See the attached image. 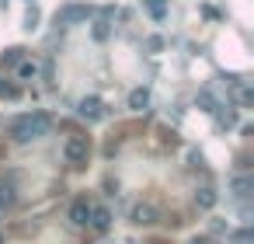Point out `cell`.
I'll return each mask as SVG.
<instances>
[{"instance_id": "obj_1", "label": "cell", "mask_w": 254, "mask_h": 244, "mask_svg": "<svg viewBox=\"0 0 254 244\" xmlns=\"http://www.w3.org/2000/svg\"><path fill=\"white\" fill-rule=\"evenodd\" d=\"M49 129H53V119H49L46 112H32V115H18V119L7 126V136H11L14 143H32V140L49 136Z\"/></svg>"}, {"instance_id": "obj_2", "label": "cell", "mask_w": 254, "mask_h": 244, "mask_svg": "<svg viewBox=\"0 0 254 244\" xmlns=\"http://www.w3.org/2000/svg\"><path fill=\"white\" fill-rule=\"evenodd\" d=\"M63 154H66V161H70L73 167H84L87 157H91V140H87V136H70L66 147H63Z\"/></svg>"}, {"instance_id": "obj_3", "label": "cell", "mask_w": 254, "mask_h": 244, "mask_svg": "<svg viewBox=\"0 0 254 244\" xmlns=\"http://www.w3.org/2000/svg\"><path fill=\"white\" fill-rule=\"evenodd\" d=\"M87 18H91V7H87V4H66V7L56 11V25H66V28L84 25Z\"/></svg>"}, {"instance_id": "obj_4", "label": "cell", "mask_w": 254, "mask_h": 244, "mask_svg": "<svg viewBox=\"0 0 254 244\" xmlns=\"http://www.w3.org/2000/svg\"><path fill=\"white\" fill-rule=\"evenodd\" d=\"M77 112H80L84 119H91V122H98V119L105 115V105H101V98H98V94H87V98H80V105H77Z\"/></svg>"}, {"instance_id": "obj_5", "label": "cell", "mask_w": 254, "mask_h": 244, "mask_svg": "<svg viewBox=\"0 0 254 244\" xmlns=\"http://www.w3.org/2000/svg\"><path fill=\"white\" fill-rule=\"evenodd\" d=\"M157 220H160L157 206H150V202H136V206H132V223H139V227H150V223H157Z\"/></svg>"}, {"instance_id": "obj_6", "label": "cell", "mask_w": 254, "mask_h": 244, "mask_svg": "<svg viewBox=\"0 0 254 244\" xmlns=\"http://www.w3.org/2000/svg\"><path fill=\"white\" fill-rule=\"evenodd\" d=\"M70 223H73V227H87V223H91V202H87V199H73V206H70Z\"/></svg>"}, {"instance_id": "obj_7", "label": "cell", "mask_w": 254, "mask_h": 244, "mask_svg": "<svg viewBox=\"0 0 254 244\" xmlns=\"http://www.w3.org/2000/svg\"><path fill=\"white\" fill-rule=\"evenodd\" d=\"M87 227H94V230H108L112 227V213L105 209V206H91V223Z\"/></svg>"}, {"instance_id": "obj_8", "label": "cell", "mask_w": 254, "mask_h": 244, "mask_svg": "<svg viewBox=\"0 0 254 244\" xmlns=\"http://www.w3.org/2000/svg\"><path fill=\"white\" fill-rule=\"evenodd\" d=\"M230 188H233V195H237V199H247V195L254 192V178H251V174H237Z\"/></svg>"}, {"instance_id": "obj_9", "label": "cell", "mask_w": 254, "mask_h": 244, "mask_svg": "<svg viewBox=\"0 0 254 244\" xmlns=\"http://www.w3.org/2000/svg\"><path fill=\"white\" fill-rule=\"evenodd\" d=\"M146 105H150V91H146V87H136V91L129 94V108H132V112H143Z\"/></svg>"}, {"instance_id": "obj_10", "label": "cell", "mask_w": 254, "mask_h": 244, "mask_svg": "<svg viewBox=\"0 0 254 244\" xmlns=\"http://www.w3.org/2000/svg\"><path fill=\"white\" fill-rule=\"evenodd\" d=\"M35 77H39V67H35L32 60H21V63H18V81L28 84V81H35Z\"/></svg>"}, {"instance_id": "obj_11", "label": "cell", "mask_w": 254, "mask_h": 244, "mask_svg": "<svg viewBox=\"0 0 254 244\" xmlns=\"http://www.w3.org/2000/svg\"><path fill=\"white\" fill-rule=\"evenodd\" d=\"M195 206H198V209H212V206H216V192H212V188H198V192H195Z\"/></svg>"}, {"instance_id": "obj_12", "label": "cell", "mask_w": 254, "mask_h": 244, "mask_svg": "<svg viewBox=\"0 0 254 244\" xmlns=\"http://www.w3.org/2000/svg\"><path fill=\"white\" fill-rule=\"evenodd\" d=\"M11 202H14V185L11 181H0V213H4Z\"/></svg>"}, {"instance_id": "obj_13", "label": "cell", "mask_w": 254, "mask_h": 244, "mask_svg": "<svg viewBox=\"0 0 254 244\" xmlns=\"http://www.w3.org/2000/svg\"><path fill=\"white\" fill-rule=\"evenodd\" d=\"M18 94H21V91H18V87H14L7 77H0V101H14Z\"/></svg>"}, {"instance_id": "obj_14", "label": "cell", "mask_w": 254, "mask_h": 244, "mask_svg": "<svg viewBox=\"0 0 254 244\" xmlns=\"http://www.w3.org/2000/svg\"><path fill=\"white\" fill-rule=\"evenodd\" d=\"M146 11H150V18L164 21V14H167V0H146Z\"/></svg>"}, {"instance_id": "obj_15", "label": "cell", "mask_w": 254, "mask_h": 244, "mask_svg": "<svg viewBox=\"0 0 254 244\" xmlns=\"http://www.w3.org/2000/svg\"><path fill=\"white\" fill-rule=\"evenodd\" d=\"M25 28H28V32L39 28V7H35V4H28V11H25Z\"/></svg>"}, {"instance_id": "obj_16", "label": "cell", "mask_w": 254, "mask_h": 244, "mask_svg": "<svg viewBox=\"0 0 254 244\" xmlns=\"http://www.w3.org/2000/svg\"><path fill=\"white\" fill-rule=\"evenodd\" d=\"M198 105H202V112H219V105L209 91H198Z\"/></svg>"}, {"instance_id": "obj_17", "label": "cell", "mask_w": 254, "mask_h": 244, "mask_svg": "<svg viewBox=\"0 0 254 244\" xmlns=\"http://www.w3.org/2000/svg\"><path fill=\"white\" fill-rule=\"evenodd\" d=\"M21 53H25V49H7L4 60H0V67H18V63H21Z\"/></svg>"}, {"instance_id": "obj_18", "label": "cell", "mask_w": 254, "mask_h": 244, "mask_svg": "<svg viewBox=\"0 0 254 244\" xmlns=\"http://www.w3.org/2000/svg\"><path fill=\"white\" fill-rule=\"evenodd\" d=\"M94 39H98V42H105V39H108V18L94 21Z\"/></svg>"}, {"instance_id": "obj_19", "label": "cell", "mask_w": 254, "mask_h": 244, "mask_svg": "<svg viewBox=\"0 0 254 244\" xmlns=\"http://www.w3.org/2000/svg\"><path fill=\"white\" fill-rule=\"evenodd\" d=\"M230 244H251V227H244V230H237V234L230 237Z\"/></svg>"}, {"instance_id": "obj_20", "label": "cell", "mask_w": 254, "mask_h": 244, "mask_svg": "<svg viewBox=\"0 0 254 244\" xmlns=\"http://www.w3.org/2000/svg\"><path fill=\"white\" fill-rule=\"evenodd\" d=\"M237 101H240L244 108H251V101H254V94H251V87H240V91H237Z\"/></svg>"}, {"instance_id": "obj_21", "label": "cell", "mask_w": 254, "mask_h": 244, "mask_svg": "<svg viewBox=\"0 0 254 244\" xmlns=\"http://www.w3.org/2000/svg\"><path fill=\"white\" fill-rule=\"evenodd\" d=\"M146 49H150V53H160V49H164V42L153 35V39H146Z\"/></svg>"}, {"instance_id": "obj_22", "label": "cell", "mask_w": 254, "mask_h": 244, "mask_svg": "<svg viewBox=\"0 0 254 244\" xmlns=\"http://www.w3.org/2000/svg\"><path fill=\"white\" fill-rule=\"evenodd\" d=\"M191 244H216V241H205V237H202V241H191Z\"/></svg>"}, {"instance_id": "obj_23", "label": "cell", "mask_w": 254, "mask_h": 244, "mask_svg": "<svg viewBox=\"0 0 254 244\" xmlns=\"http://www.w3.org/2000/svg\"><path fill=\"white\" fill-rule=\"evenodd\" d=\"M0 244H4V234H0Z\"/></svg>"}]
</instances>
